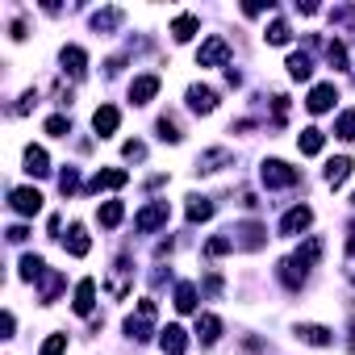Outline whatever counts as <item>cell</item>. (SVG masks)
I'll return each mask as SVG.
<instances>
[{
  "instance_id": "cell-1",
  "label": "cell",
  "mask_w": 355,
  "mask_h": 355,
  "mask_svg": "<svg viewBox=\"0 0 355 355\" xmlns=\"http://www.w3.org/2000/svg\"><path fill=\"white\" fill-rule=\"evenodd\" d=\"M259 180L268 184V189H293L301 175H297V167H288L284 159H263V167H259Z\"/></svg>"
},
{
  "instance_id": "cell-2",
  "label": "cell",
  "mask_w": 355,
  "mask_h": 355,
  "mask_svg": "<svg viewBox=\"0 0 355 355\" xmlns=\"http://www.w3.org/2000/svg\"><path fill=\"white\" fill-rule=\"evenodd\" d=\"M125 334H130L134 343H142V338L155 334V301H138V313L125 322Z\"/></svg>"
},
{
  "instance_id": "cell-3",
  "label": "cell",
  "mask_w": 355,
  "mask_h": 355,
  "mask_svg": "<svg viewBox=\"0 0 355 355\" xmlns=\"http://www.w3.org/2000/svg\"><path fill=\"white\" fill-rule=\"evenodd\" d=\"M226 59H230V42H226V38H218V34H214V38H205V42H201V51H197V67H222Z\"/></svg>"
},
{
  "instance_id": "cell-4",
  "label": "cell",
  "mask_w": 355,
  "mask_h": 355,
  "mask_svg": "<svg viewBox=\"0 0 355 355\" xmlns=\"http://www.w3.org/2000/svg\"><path fill=\"white\" fill-rule=\"evenodd\" d=\"M9 205H13L21 218H34V214H42V193H38V189H13V193H9Z\"/></svg>"
},
{
  "instance_id": "cell-5",
  "label": "cell",
  "mask_w": 355,
  "mask_h": 355,
  "mask_svg": "<svg viewBox=\"0 0 355 355\" xmlns=\"http://www.w3.org/2000/svg\"><path fill=\"white\" fill-rule=\"evenodd\" d=\"M159 226H167V201H150V205L134 218V230H142V234H150V230H159Z\"/></svg>"
},
{
  "instance_id": "cell-6",
  "label": "cell",
  "mask_w": 355,
  "mask_h": 355,
  "mask_svg": "<svg viewBox=\"0 0 355 355\" xmlns=\"http://www.w3.org/2000/svg\"><path fill=\"white\" fill-rule=\"evenodd\" d=\"M309 222H313V209L309 205H297V209H288L280 218V234H301V230H309Z\"/></svg>"
},
{
  "instance_id": "cell-7",
  "label": "cell",
  "mask_w": 355,
  "mask_h": 355,
  "mask_svg": "<svg viewBox=\"0 0 355 355\" xmlns=\"http://www.w3.org/2000/svg\"><path fill=\"white\" fill-rule=\"evenodd\" d=\"M189 109H193V113H214V109H218V92L205 88V84H193V88H189Z\"/></svg>"
},
{
  "instance_id": "cell-8",
  "label": "cell",
  "mask_w": 355,
  "mask_h": 355,
  "mask_svg": "<svg viewBox=\"0 0 355 355\" xmlns=\"http://www.w3.org/2000/svg\"><path fill=\"white\" fill-rule=\"evenodd\" d=\"M334 101H338V88H334V84H318V88L309 92L305 109H309V113H326V109H334Z\"/></svg>"
},
{
  "instance_id": "cell-9",
  "label": "cell",
  "mask_w": 355,
  "mask_h": 355,
  "mask_svg": "<svg viewBox=\"0 0 355 355\" xmlns=\"http://www.w3.org/2000/svg\"><path fill=\"white\" fill-rule=\"evenodd\" d=\"M117 125H121V113H117L113 105H101V109L92 113V130H96L101 138H109V134H117Z\"/></svg>"
},
{
  "instance_id": "cell-10",
  "label": "cell",
  "mask_w": 355,
  "mask_h": 355,
  "mask_svg": "<svg viewBox=\"0 0 355 355\" xmlns=\"http://www.w3.org/2000/svg\"><path fill=\"white\" fill-rule=\"evenodd\" d=\"M130 180V175L121 171V167H105V171H96L92 180H88V193H101V189H121Z\"/></svg>"
},
{
  "instance_id": "cell-11",
  "label": "cell",
  "mask_w": 355,
  "mask_h": 355,
  "mask_svg": "<svg viewBox=\"0 0 355 355\" xmlns=\"http://www.w3.org/2000/svg\"><path fill=\"white\" fill-rule=\"evenodd\" d=\"M63 71L71 76V80H84V71H88V55L80 51V46H63Z\"/></svg>"
},
{
  "instance_id": "cell-12",
  "label": "cell",
  "mask_w": 355,
  "mask_h": 355,
  "mask_svg": "<svg viewBox=\"0 0 355 355\" xmlns=\"http://www.w3.org/2000/svg\"><path fill=\"white\" fill-rule=\"evenodd\" d=\"M92 305H96V280H80V284H76V301H71V309H76L80 318H88Z\"/></svg>"
},
{
  "instance_id": "cell-13",
  "label": "cell",
  "mask_w": 355,
  "mask_h": 355,
  "mask_svg": "<svg viewBox=\"0 0 355 355\" xmlns=\"http://www.w3.org/2000/svg\"><path fill=\"white\" fill-rule=\"evenodd\" d=\"M159 347H163L167 355H180V351L189 347V334H184V326H167V330H159Z\"/></svg>"
},
{
  "instance_id": "cell-14",
  "label": "cell",
  "mask_w": 355,
  "mask_h": 355,
  "mask_svg": "<svg viewBox=\"0 0 355 355\" xmlns=\"http://www.w3.org/2000/svg\"><path fill=\"white\" fill-rule=\"evenodd\" d=\"M63 247H67V255L84 259V255L92 251V239H88V230H84V226H71V230H67V239H63Z\"/></svg>"
},
{
  "instance_id": "cell-15",
  "label": "cell",
  "mask_w": 355,
  "mask_h": 355,
  "mask_svg": "<svg viewBox=\"0 0 355 355\" xmlns=\"http://www.w3.org/2000/svg\"><path fill=\"white\" fill-rule=\"evenodd\" d=\"M155 92H159V76H138V80L130 84V101H134V105H146Z\"/></svg>"
},
{
  "instance_id": "cell-16",
  "label": "cell",
  "mask_w": 355,
  "mask_h": 355,
  "mask_svg": "<svg viewBox=\"0 0 355 355\" xmlns=\"http://www.w3.org/2000/svg\"><path fill=\"white\" fill-rule=\"evenodd\" d=\"M230 234H239V243H243L247 251H259V247H263V234H268V230H263L259 222H247V226H239V230H230Z\"/></svg>"
},
{
  "instance_id": "cell-17",
  "label": "cell",
  "mask_w": 355,
  "mask_h": 355,
  "mask_svg": "<svg viewBox=\"0 0 355 355\" xmlns=\"http://www.w3.org/2000/svg\"><path fill=\"white\" fill-rule=\"evenodd\" d=\"M297 338H301V343H313V347H330V343H334V334H330L326 326H313V322L297 326Z\"/></svg>"
},
{
  "instance_id": "cell-18",
  "label": "cell",
  "mask_w": 355,
  "mask_h": 355,
  "mask_svg": "<svg viewBox=\"0 0 355 355\" xmlns=\"http://www.w3.org/2000/svg\"><path fill=\"white\" fill-rule=\"evenodd\" d=\"M26 171L30 175H51V159L42 146H26Z\"/></svg>"
},
{
  "instance_id": "cell-19",
  "label": "cell",
  "mask_w": 355,
  "mask_h": 355,
  "mask_svg": "<svg viewBox=\"0 0 355 355\" xmlns=\"http://www.w3.org/2000/svg\"><path fill=\"white\" fill-rule=\"evenodd\" d=\"M218 334H222V318H214V313H201V318H197V338L209 347V343H218Z\"/></svg>"
},
{
  "instance_id": "cell-20",
  "label": "cell",
  "mask_w": 355,
  "mask_h": 355,
  "mask_svg": "<svg viewBox=\"0 0 355 355\" xmlns=\"http://www.w3.org/2000/svg\"><path fill=\"white\" fill-rule=\"evenodd\" d=\"M347 175H351V159H347V155H338V159L326 163V184H330V189H338Z\"/></svg>"
},
{
  "instance_id": "cell-21",
  "label": "cell",
  "mask_w": 355,
  "mask_h": 355,
  "mask_svg": "<svg viewBox=\"0 0 355 355\" xmlns=\"http://www.w3.org/2000/svg\"><path fill=\"white\" fill-rule=\"evenodd\" d=\"M197 26H201V21H197L193 13H180V17L171 21V38H175V42H189V38L197 34Z\"/></svg>"
},
{
  "instance_id": "cell-22",
  "label": "cell",
  "mask_w": 355,
  "mask_h": 355,
  "mask_svg": "<svg viewBox=\"0 0 355 355\" xmlns=\"http://www.w3.org/2000/svg\"><path fill=\"white\" fill-rule=\"evenodd\" d=\"M280 280H284L288 288H301V284H305V268L288 255V259H280Z\"/></svg>"
},
{
  "instance_id": "cell-23",
  "label": "cell",
  "mask_w": 355,
  "mask_h": 355,
  "mask_svg": "<svg viewBox=\"0 0 355 355\" xmlns=\"http://www.w3.org/2000/svg\"><path fill=\"white\" fill-rule=\"evenodd\" d=\"M322 142H326V134H322L318 125H309V130H301V138H297V146H301V155H318V150H322Z\"/></svg>"
},
{
  "instance_id": "cell-24",
  "label": "cell",
  "mask_w": 355,
  "mask_h": 355,
  "mask_svg": "<svg viewBox=\"0 0 355 355\" xmlns=\"http://www.w3.org/2000/svg\"><path fill=\"white\" fill-rule=\"evenodd\" d=\"M96 218H101V226H109V230H113V226H121V218H125V205H121V201H105Z\"/></svg>"
},
{
  "instance_id": "cell-25",
  "label": "cell",
  "mask_w": 355,
  "mask_h": 355,
  "mask_svg": "<svg viewBox=\"0 0 355 355\" xmlns=\"http://www.w3.org/2000/svg\"><path fill=\"white\" fill-rule=\"evenodd\" d=\"M293 259H297V263H301V268L309 272V268H313V263L322 259V239H309V243H305V247H301V251H297Z\"/></svg>"
},
{
  "instance_id": "cell-26",
  "label": "cell",
  "mask_w": 355,
  "mask_h": 355,
  "mask_svg": "<svg viewBox=\"0 0 355 355\" xmlns=\"http://www.w3.org/2000/svg\"><path fill=\"white\" fill-rule=\"evenodd\" d=\"M288 76H293V80H309V76H313L309 55H301V51H297V55H288Z\"/></svg>"
},
{
  "instance_id": "cell-27",
  "label": "cell",
  "mask_w": 355,
  "mask_h": 355,
  "mask_svg": "<svg viewBox=\"0 0 355 355\" xmlns=\"http://www.w3.org/2000/svg\"><path fill=\"white\" fill-rule=\"evenodd\" d=\"M21 280H38V276H46V263H42V255H21Z\"/></svg>"
},
{
  "instance_id": "cell-28",
  "label": "cell",
  "mask_w": 355,
  "mask_h": 355,
  "mask_svg": "<svg viewBox=\"0 0 355 355\" xmlns=\"http://www.w3.org/2000/svg\"><path fill=\"white\" fill-rule=\"evenodd\" d=\"M175 309H180V313L197 309V284H180V288H175Z\"/></svg>"
},
{
  "instance_id": "cell-29",
  "label": "cell",
  "mask_w": 355,
  "mask_h": 355,
  "mask_svg": "<svg viewBox=\"0 0 355 355\" xmlns=\"http://www.w3.org/2000/svg\"><path fill=\"white\" fill-rule=\"evenodd\" d=\"M209 218H214V201L193 197V201H189V222H209Z\"/></svg>"
},
{
  "instance_id": "cell-30",
  "label": "cell",
  "mask_w": 355,
  "mask_h": 355,
  "mask_svg": "<svg viewBox=\"0 0 355 355\" xmlns=\"http://www.w3.org/2000/svg\"><path fill=\"white\" fill-rule=\"evenodd\" d=\"M218 163H230V150H205L197 159V171H218Z\"/></svg>"
},
{
  "instance_id": "cell-31",
  "label": "cell",
  "mask_w": 355,
  "mask_h": 355,
  "mask_svg": "<svg viewBox=\"0 0 355 355\" xmlns=\"http://www.w3.org/2000/svg\"><path fill=\"white\" fill-rule=\"evenodd\" d=\"M288 38H293V30H288V21H280V17H276V21L268 26V42H272V46H284Z\"/></svg>"
},
{
  "instance_id": "cell-32",
  "label": "cell",
  "mask_w": 355,
  "mask_h": 355,
  "mask_svg": "<svg viewBox=\"0 0 355 355\" xmlns=\"http://www.w3.org/2000/svg\"><path fill=\"white\" fill-rule=\"evenodd\" d=\"M334 134H338V138H347V142H355V113H338Z\"/></svg>"
},
{
  "instance_id": "cell-33",
  "label": "cell",
  "mask_w": 355,
  "mask_h": 355,
  "mask_svg": "<svg viewBox=\"0 0 355 355\" xmlns=\"http://www.w3.org/2000/svg\"><path fill=\"white\" fill-rule=\"evenodd\" d=\"M226 251H234V234H222V239L205 243V255H226Z\"/></svg>"
},
{
  "instance_id": "cell-34",
  "label": "cell",
  "mask_w": 355,
  "mask_h": 355,
  "mask_svg": "<svg viewBox=\"0 0 355 355\" xmlns=\"http://www.w3.org/2000/svg\"><path fill=\"white\" fill-rule=\"evenodd\" d=\"M59 288H63V276H59V272H46V284H42V301H55V297H59Z\"/></svg>"
},
{
  "instance_id": "cell-35",
  "label": "cell",
  "mask_w": 355,
  "mask_h": 355,
  "mask_svg": "<svg viewBox=\"0 0 355 355\" xmlns=\"http://www.w3.org/2000/svg\"><path fill=\"white\" fill-rule=\"evenodd\" d=\"M63 351H67V334H51L38 355H63Z\"/></svg>"
},
{
  "instance_id": "cell-36",
  "label": "cell",
  "mask_w": 355,
  "mask_h": 355,
  "mask_svg": "<svg viewBox=\"0 0 355 355\" xmlns=\"http://www.w3.org/2000/svg\"><path fill=\"white\" fill-rule=\"evenodd\" d=\"M117 21H121V13H117V9H105V13H96V17H92V26H96V30H113Z\"/></svg>"
},
{
  "instance_id": "cell-37",
  "label": "cell",
  "mask_w": 355,
  "mask_h": 355,
  "mask_svg": "<svg viewBox=\"0 0 355 355\" xmlns=\"http://www.w3.org/2000/svg\"><path fill=\"white\" fill-rule=\"evenodd\" d=\"M326 59L343 71V67H347V46H343V42H330V46H326Z\"/></svg>"
},
{
  "instance_id": "cell-38",
  "label": "cell",
  "mask_w": 355,
  "mask_h": 355,
  "mask_svg": "<svg viewBox=\"0 0 355 355\" xmlns=\"http://www.w3.org/2000/svg\"><path fill=\"white\" fill-rule=\"evenodd\" d=\"M59 189H63V197H67V193H76V189H80V171H76V167H67V171H63V175H59Z\"/></svg>"
},
{
  "instance_id": "cell-39",
  "label": "cell",
  "mask_w": 355,
  "mask_h": 355,
  "mask_svg": "<svg viewBox=\"0 0 355 355\" xmlns=\"http://www.w3.org/2000/svg\"><path fill=\"white\" fill-rule=\"evenodd\" d=\"M159 138H163V142H180V130H175L171 117H159Z\"/></svg>"
},
{
  "instance_id": "cell-40",
  "label": "cell",
  "mask_w": 355,
  "mask_h": 355,
  "mask_svg": "<svg viewBox=\"0 0 355 355\" xmlns=\"http://www.w3.org/2000/svg\"><path fill=\"white\" fill-rule=\"evenodd\" d=\"M67 130H71V121H67V117H46V134L67 138Z\"/></svg>"
},
{
  "instance_id": "cell-41",
  "label": "cell",
  "mask_w": 355,
  "mask_h": 355,
  "mask_svg": "<svg viewBox=\"0 0 355 355\" xmlns=\"http://www.w3.org/2000/svg\"><path fill=\"white\" fill-rule=\"evenodd\" d=\"M121 150H125V159H142V155H146V146H142V142H125Z\"/></svg>"
},
{
  "instance_id": "cell-42",
  "label": "cell",
  "mask_w": 355,
  "mask_h": 355,
  "mask_svg": "<svg viewBox=\"0 0 355 355\" xmlns=\"http://www.w3.org/2000/svg\"><path fill=\"white\" fill-rule=\"evenodd\" d=\"M26 239H30V230H26V226H13V230H9V243H26Z\"/></svg>"
},
{
  "instance_id": "cell-43",
  "label": "cell",
  "mask_w": 355,
  "mask_h": 355,
  "mask_svg": "<svg viewBox=\"0 0 355 355\" xmlns=\"http://www.w3.org/2000/svg\"><path fill=\"white\" fill-rule=\"evenodd\" d=\"M347 247H351V251H355V222H351V226H347Z\"/></svg>"
},
{
  "instance_id": "cell-44",
  "label": "cell",
  "mask_w": 355,
  "mask_h": 355,
  "mask_svg": "<svg viewBox=\"0 0 355 355\" xmlns=\"http://www.w3.org/2000/svg\"><path fill=\"white\" fill-rule=\"evenodd\" d=\"M351 347H355V326H351Z\"/></svg>"
},
{
  "instance_id": "cell-45",
  "label": "cell",
  "mask_w": 355,
  "mask_h": 355,
  "mask_svg": "<svg viewBox=\"0 0 355 355\" xmlns=\"http://www.w3.org/2000/svg\"><path fill=\"white\" fill-rule=\"evenodd\" d=\"M351 201H355V197H351Z\"/></svg>"
}]
</instances>
